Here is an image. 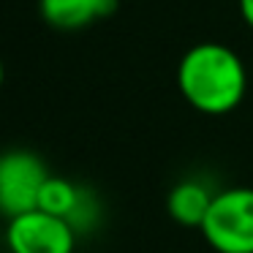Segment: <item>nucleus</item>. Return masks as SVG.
Segmentation results:
<instances>
[{"label": "nucleus", "mask_w": 253, "mask_h": 253, "mask_svg": "<svg viewBox=\"0 0 253 253\" xmlns=\"http://www.w3.org/2000/svg\"><path fill=\"white\" fill-rule=\"evenodd\" d=\"M215 193L204 185L202 180H182L169 191L166 199V210L180 226H191V229H202L204 218L210 212Z\"/></svg>", "instance_id": "nucleus-6"}, {"label": "nucleus", "mask_w": 253, "mask_h": 253, "mask_svg": "<svg viewBox=\"0 0 253 253\" xmlns=\"http://www.w3.org/2000/svg\"><path fill=\"white\" fill-rule=\"evenodd\" d=\"M3 79H6V68H3V60H0V87H3Z\"/></svg>", "instance_id": "nucleus-10"}, {"label": "nucleus", "mask_w": 253, "mask_h": 253, "mask_svg": "<svg viewBox=\"0 0 253 253\" xmlns=\"http://www.w3.org/2000/svg\"><path fill=\"white\" fill-rule=\"evenodd\" d=\"M237 6H240V14L245 19V25L253 30V0H237Z\"/></svg>", "instance_id": "nucleus-9"}, {"label": "nucleus", "mask_w": 253, "mask_h": 253, "mask_svg": "<svg viewBox=\"0 0 253 253\" xmlns=\"http://www.w3.org/2000/svg\"><path fill=\"white\" fill-rule=\"evenodd\" d=\"M77 237L68 220L44 210L17 215L6 226V245L11 253H74Z\"/></svg>", "instance_id": "nucleus-4"}, {"label": "nucleus", "mask_w": 253, "mask_h": 253, "mask_svg": "<svg viewBox=\"0 0 253 253\" xmlns=\"http://www.w3.org/2000/svg\"><path fill=\"white\" fill-rule=\"evenodd\" d=\"M117 8V0H39V11L55 30H82Z\"/></svg>", "instance_id": "nucleus-5"}, {"label": "nucleus", "mask_w": 253, "mask_h": 253, "mask_svg": "<svg viewBox=\"0 0 253 253\" xmlns=\"http://www.w3.org/2000/svg\"><path fill=\"white\" fill-rule=\"evenodd\" d=\"M49 177L46 164L30 150L0 153V215L11 220L39 210L41 191Z\"/></svg>", "instance_id": "nucleus-3"}, {"label": "nucleus", "mask_w": 253, "mask_h": 253, "mask_svg": "<svg viewBox=\"0 0 253 253\" xmlns=\"http://www.w3.org/2000/svg\"><path fill=\"white\" fill-rule=\"evenodd\" d=\"M98 220H101V204H98V199L93 196V191L79 188L77 207H74L71 218H68L71 229L77 231V234H82V231H93L95 226H98Z\"/></svg>", "instance_id": "nucleus-8"}, {"label": "nucleus", "mask_w": 253, "mask_h": 253, "mask_svg": "<svg viewBox=\"0 0 253 253\" xmlns=\"http://www.w3.org/2000/svg\"><path fill=\"white\" fill-rule=\"evenodd\" d=\"M177 87L202 115H229L248 93L245 63L218 41L193 44L177 66Z\"/></svg>", "instance_id": "nucleus-1"}, {"label": "nucleus", "mask_w": 253, "mask_h": 253, "mask_svg": "<svg viewBox=\"0 0 253 253\" xmlns=\"http://www.w3.org/2000/svg\"><path fill=\"white\" fill-rule=\"evenodd\" d=\"M79 188H82V185H74L71 180H66V177H55V174H52L49 180H46L44 191H41L39 210H44V212H52V215H57V218L68 220V218H71V212H74V207H77Z\"/></svg>", "instance_id": "nucleus-7"}, {"label": "nucleus", "mask_w": 253, "mask_h": 253, "mask_svg": "<svg viewBox=\"0 0 253 253\" xmlns=\"http://www.w3.org/2000/svg\"><path fill=\"white\" fill-rule=\"evenodd\" d=\"M202 234L215 253H253V188L234 185L215 193Z\"/></svg>", "instance_id": "nucleus-2"}]
</instances>
